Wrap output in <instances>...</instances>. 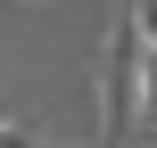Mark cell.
<instances>
[{
  "label": "cell",
  "mask_w": 157,
  "mask_h": 148,
  "mask_svg": "<svg viewBox=\"0 0 157 148\" xmlns=\"http://www.w3.org/2000/svg\"><path fill=\"white\" fill-rule=\"evenodd\" d=\"M132 132H141V25H132V0H124L99 33V140L124 148Z\"/></svg>",
  "instance_id": "obj_1"
},
{
  "label": "cell",
  "mask_w": 157,
  "mask_h": 148,
  "mask_svg": "<svg viewBox=\"0 0 157 148\" xmlns=\"http://www.w3.org/2000/svg\"><path fill=\"white\" fill-rule=\"evenodd\" d=\"M141 124H157V58L141 49Z\"/></svg>",
  "instance_id": "obj_2"
},
{
  "label": "cell",
  "mask_w": 157,
  "mask_h": 148,
  "mask_svg": "<svg viewBox=\"0 0 157 148\" xmlns=\"http://www.w3.org/2000/svg\"><path fill=\"white\" fill-rule=\"evenodd\" d=\"M132 25H141V49L157 58V0H132Z\"/></svg>",
  "instance_id": "obj_3"
}]
</instances>
